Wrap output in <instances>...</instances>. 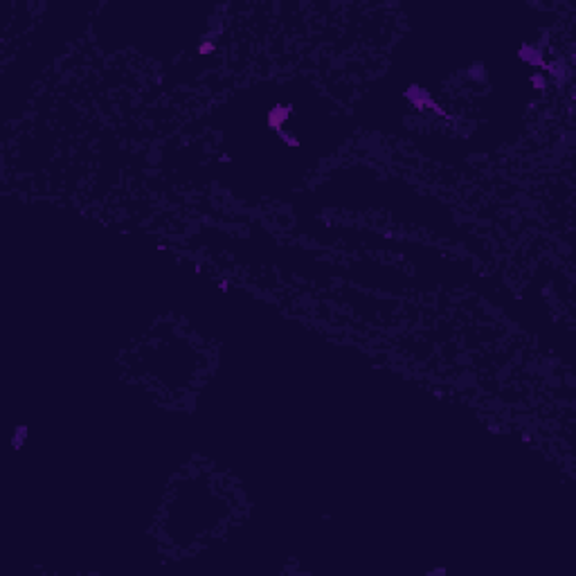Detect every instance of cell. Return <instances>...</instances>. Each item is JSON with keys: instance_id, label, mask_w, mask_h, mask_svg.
Here are the masks:
<instances>
[{"instance_id": "obj_9", "label": "cell", "mask_w": 576, "mask_h": 576, "mask_svg": "<svg viewBox=\"0 0 576 576\" xmlns=\"http://www.w3.org/2000/svg\"><path fill=\"white\" fill-rule=\"evenodd\" d=\"M196 52H198L201 56H210L216 52V41L214 38H203V41L198 43V48H196Z\"/></svg>"}, {"instance_id": "obj_4", "label": "cell", "mask_w": 576, "mask_h": 576, "mask_svg": "<svg viewBox=\"0 0 576 576\" xmlns=\"http://www.w3.org/2000/svg\"><path fill=\"white\" fill-rule=\"evenodd\" d=\"M295 115V106L293 104H275L268 108V115H266V124L270 131L279 133L284 131V126L288 124V120Z\"/></svg>"}, {"instance_id": "obj_7", "label": "cell", "mask_w": 576, "mask_h": 576, "mask_svg": "<svg viewBox=\"0 0 576 576\" xmlns=\"http://www.w3.org/2000/svg\"><path fill=\"white\" fill-rule=\"evenodd\" d=\"M27 434H30V428H27L25 423L16 426V428H14V434H11V448H23V444H25Z\"/></svg>"}, {"instance_id": "obj_8", "label": "cell", "mask_w": 576, "mask_h": 576, "mask_svg": "<svg viewBox=\"0 0 576 576\" xmlns=\"http://www.w3.org/2000/svg\"><path fill=\"white\" fill-rule=\"evenodd\" d=\"M277 138L284 142L286 146H291V149H299L302 146V140H299V135L295 131H288V128H284V131L277 133Z\"/></svg>"}, {"instance_id": "obj_6", "label": "cell", "mask_w": 576, "mask_h": 576, "mask_svg": "<svg viewBox=\"0 0 576 576\" xmlns=\"http://www.w3.org/2000/svg\"><path fill=\"white\" fill-rule=\"evenodd\" d=\"M466 77L475 83H484L486 81V68H484V63H473L466 70Z\"/></svg>"}, {"instance_id": "obj_5", "label": "cell", "mask_w": 576, "mask_h": 576, "mask_svg": "<svg viewBox=\"0 0 576 576\" xmlns=\"http://www.w3.org/2000/svg\"><path fill=\"white\" fill-rule=\"evenodd\" d=\"M529 86H531V90H536V93H540V95H545L547 90H549V79H547V75L545 72H531V75H529Z\"/></svg>"}, {"instance_id": "obj_13", "label": "cell", "mask_w": 576, "mask_h": 576, "mask_svg": "<svg viewBox=\"0 0 576 576\" xmlns=\"http://www.w3.org/2000/svg\"><path fill=\"white\" fill-rule=\"evenodd\" d=\"M230 160H232V158H230L228 153H221V162H230Z\"/></svg>"}, {"instance_id": "obj_12", "label": "cell", "mask_w": 576, "mask_h": 576, "mask_svg": "<svg viewBox=\"0 0 576 576\" xmlns=\"http://www.w3.org/2000/svg\"><path fill=\"white\" fill-rule=\"evenodd\" d=\"M489 430H491V432H500V428L495 426V423H491V426H489Z\"/></svg>"}, {"instance_id": "obj_1", "label": "cell", "mask_w": 576, "mask_h": 576, "mask_svg": "<svg viewBox=\"0 0 576 576\" xmlns=\"http://www.w3.org/2000/svg\"><path fill=\"white\" fill-rule=\"evenodd\" d=\"M403 99H405V104H408L410 108L416 113V115L434 117V120L446 122V124H453L455 122L453 113H450L448 108H444V106L434 99V95L430 93V90H428L426 86H421V83H410V86H405Z\"/></svg>"}, {"instance_id": "obj_3", "label": "cell", "mask_w": 576, "mask_h": 576, "mask_svg": "<svg viewBox=\"0 0 576 576\" xmlns=\"http://www.w3.org/2000/svg\"><path fill=\"white\" fill-rule=\"evenodd\" d=\"M518 59H520L522 63H527L529 68H534V70L543 72V68L547 63V54H545L543 43L524 41L520 48H518Z\"/></svg>"}, {"instance_id": "obj_2", "label": "cell", "mask_w": 576, "mask_h": 576, "mask_svg": "<svg viewBox=\"0 0 576 576\" xmlns=\"http://www.w3.org/2000/svg\"><path fill=\"white\" fill-rule=\"evenodd\" d=\"M543 72L547 75V79H549V83H554V86H558V88H565V83L569 81V77H572V68L567 65V61L563 59L561 54L549 56L545 68H543Z\"/></svg>"}, {"instance_id": "obj_11", "label": "cell", "mask_w": 576, "mask_h": 576, "mask_svg": "<svg viewBox=\"0 0 576 576\" xmlns=\"http://www.w3.org/2000/svg\"><path fill=\"white\" fill-rule=\"evenodd\" d=\"M522 441H524V444H531V441H534V437H531L529 432H522Z\"/></svg>"}, {"instance_id": "obj_10", "label": "cell", "mask_w": 576, "mask_h": 576, "mask_svg": "<svg viewBox=\"0 0 576 576\" xmlns=\"http://www.w3.org/2000/svg\"><path fill=\"white\" fill-rule=\"evenodd\" d=\"M216 286H218V291H221V293H228L230 288H232V281H230L228 277H218V279H216Z\"/></svg>"}]
</instances>
